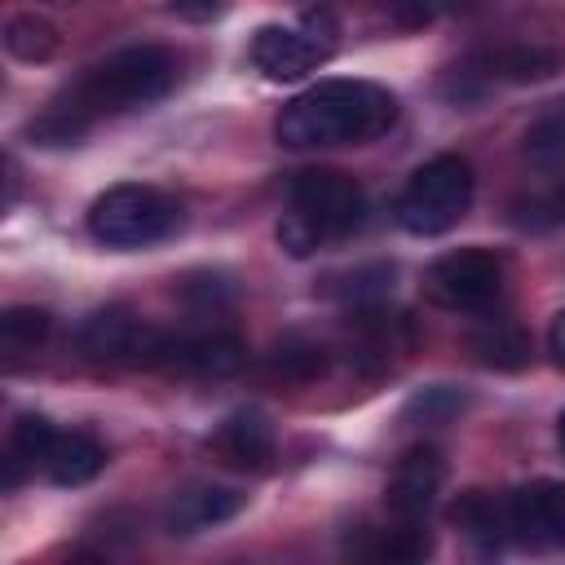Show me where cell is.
I'll return each instance as SVG.
<instances>
[{
	"instance_id": "4fadbf2b",
	"label": "cell",
	"mask_w": 565,
	"mask_h": 565,
	"mask_svg": "<svg viewBox=\"0 0 565 565\" xmlns=\"http://www.w3.org/2000/svg\"><path fill=\"white\" fill-rule=\"evenodd\" d=\"M238 508H243V494L230 490V486H194V490H181L172 499V508H168V534L212 530V525L230 521Z\"/></svg>"
},
{
	"instance_id": "f546056e",
	"label": "cell",
	"mask_w": 565,
	"mask_h": 565,
	"mask_svg": "<svg viewBox=\"0 0 565 565\" xmlns=\"http://www.w3.org/2000/svg\"><path fill=\"white\" fill-rule=\"evenodd\" d=\"M556 441H561V450H565V411H561V419H556Z\"/></svg>"
},
{
	"instance_id": "ac0fdd59",
	"label": "cell",
	"mask_w": 565,
	"mask_h": 565,
	"mask_svg": "<svg viewBox=\"0 0 565 565\" xmlns=\"http://www.w3.org/2000/svg\"><path fill=\"white\" fill-rule=\"evenodd\" d=\"M49 327H53L49 309H35V305H13V309H4V318H0V349H4L9 358L35 353V349L44 344Z\"/></svg>"
},
{
	"instance_id": "3957f363",
	"label": "cell",
	"mask_w": 565,
	"mask_h": 565,
	"mask_svg": "<svg viewBox=\"0 0 565 565\" xmlns=\"http://www.w3.org/2000/svg\"><path fill=\"white\" fill-rule=\"evenodd\" d=\"M366 221V194L335 168H309L291 181V212L278 221L287 256H309L335 238H349Z\"/></svg>"
},
{
	"instance_id": "d6986e66",
	"label": "cell",
	"mask_w": 565,
	"mask_h": 565,
	"mask_svg": "<svg viewBox=\"0 0 565 565\" xmlns=\"http://www.w3.org/2000/svg\"><path fill=\"white\" fill-rule=\"evenodd\" d=\"M490 71L512 79V84H530V79H547L561 71V53L556 49H539V44H521V49H503L499 57H490Z\"/></svg>"
},
{
	"instance_id": "7c38bea8",
	"label": "cell",
	"mask_w": 565,
	"mask_h": 565,
	"mask_svg": "<svg viewBox=\"0 0 565 565\" xmlns=\"http://www.w3.org/2000/svg\"><path fill=\"white\" fill-rule=\"evenodd\" d=\"M212 446L234 468H269V459H274V428H269V419L256 406H243V411L221 419Z\"/></svg>"
},
{
	"instance_id": "52a82bcc",
	"label": "cell",
	"mask_w": 565,
	"mask_h": 565,
	"mask_svg": "<svg viewBox=\"0 0 565 565\" xmlns=\"http://www.w3.org/2000/svg\"><path fill=\"white\" fill-rule=\"evenodd\" d=\"M503 291V265L481 247L446 252L424 274V296L450 313H481Z\"/></svg>"
},
{
	"instance_id": "44dd1931",
	"label": "cell",
	"mask_w": 565,
	"mask_h": 565,
	"mask_svg": "<svg viewBox=\"0 0 565 565\" xmlns=\"http://www.w3.org/2000/svg\"><path fill=\"white\" fill-rule=\"evenodd\" d=\"M274 371H278L282 380H313V375L327 371V353H322V344H313V340L287 335V340L274 349Z\"/></svg>"
},
{
	"instance_id": "5b68a950",
	"label": "cell",
	"mask_w": 565,
	"mask_h": 565,
	"mask_svg": "<svg viewBox=\"0 0 565 565\" xmlns=\"http://www.w3.org/2000/svg\"><path fill=\"white\" fill-rule=\"evenodd\" d=\"M181 230V207L154 185H110L88 207V234L115 252L150 247Z\"/></svg>"
},
{
	"instance_id": "6da1fadb",
	"label": "cell",
	"mask_w": 565,
	"mask_h": 565,
	"mask_svg": "<svg viewBox=\"0 0 565 565\" xmlns=\"http://www.w3.org/2000/svg\"><path fill=\"white\" fill-rule=\"evenodd\" d=\"M397 124V97L371 79H322L305 93H296L278 119L274 132L291 150L313 146H362L384 137Z\"/></svg>"
},
{
	"instance_id": "277c9868",
	"label": "cell",
	"mask_w": 565,
	"mask_h": 565,
	"mask_svg": "<svg viewBox=\"0 0 565 565\" xmlns=\"http://www.w3.org/2000/svg\"><path fill=\"white\" fill-rule=\"evenodd\" d=\"M472 163L463 154H437L428 163H419L411 172V181L397 194V225L415 238H433L446 234L450 225L463 221L468 203H472Z\"/></svg>"
},
{
	"instance_id": "5bb4252c",
	"label": "cell",
	"mask_w": 565,
	"mask_h": 565,
	"mask_svg": "<svg viewBox=\"0 0 565 565\" xmlns=\"http://www.w3.org/2000/svg\"><path fill=\"white\" fill-rule=\"evenodd\" d=\"M40 468L53 486H84L106 468V446L88 433H57Z\"/></svg>"
},
{
	"instance_id": "e0dca14e",
	"label": "cell",
	"mask_w": 565,
	"mask_h": 565,
	"mask_svg": "<svg viewBox=\"0 0 565 565\" xmlns=\"http://www.w3.org/2000/svg\"><path fill=\"white\" fill-rule=\"evenodd\" d=\"M4 49L18 62H49L57 53V26L40 13H18L4 26Z\"/></svg>"
},
{
	"instance_id": "f1b7e54d",
	"label": "cell",
	"mask_w": 565,
	"mask_h": 565,
	"mask_svg": "<svg viewBox=\"0 0 565 565\" xmlns=\"http://www.w3.org/2000/svg\"><path fill=\"white\" fill-rule=\"evenodd\" d=\"M437 9L441 13H463V9H472V0H437Z\"/></svg>"
},
{
	"instance_id": "83f0119b",
	"label": "cell",
	"mask_w": 565,
	"mask_h": 565,
	"mask_svg": "<svg viewBox=\"0 0 565 565\" xmlns=\"http://www.w3.org/2000/svg\"><path fill=\"white\" fill-rule=\"evenodd\" d=\"M547 344H552L556 362L565 366V313H556V322H552V335H547Z\"/></svg>"
},
{
	"instance_id": "cb8c5ba5",
	"label": "cell",
	"mask_w": 565,
	"mask_h": 565,
	"mask_svg": "<svg viewBox=\"0 0 565 565\" xmlns=\"http://www.w3.org/2000/svg\"><path fill=\"white\" fill-rule=\"evenodd\" d=\"M380 9H384V18H388L393 26H402V31H419V26H428V22L441 18L437 0H384Z\"/></svg>"
},
{
	"instance_id": "484cf974",
	"label": "cell",
	"mask_w": 565,
	"mask_h": 565,
	"mask_svg": "<svg viewBox=\"0 0 565 565\" xmlns=\"http://www.w3.org/2000/svg\"><path fill=\"white\" fill-rule=\"evenodd\" d=\"M172 4V13H181L185 22H207V18H216L221 9H225V0H168Z\"/></svg>"
},
{
	"instance_id": "4316f807",
	"label": "cell",
	"mask_w": 565,
	"mask_h": 565,
	"mask_svg": "<svg viewBox=\"0 0 565 565\" xmlns=\"http://www.w3.org/2000/svg\"><path fill=\"white\" fill-rule=\"evenodd\" d=\"M459 406H463V397H455V393H446V388H428L424 397H415L411 411H424V419H428L433 411H459Z\"/></svg>"
},
{
	"instance_id": "8fae6325",
	"label": "cell",
	"mask_w": 565,
	"mask_h": 565,
	"mask_svg": "<svg viewBox=\"0 0 565 565\" xmlns=\"http://www.w3.org/2000/svg\"><path fill=\"white\" fill-rule=\"evenodd\" d=\"M441 481H446V459H441V450H437V446H411V450L397 459V468H393V477H388V486H384V508H388L397 521H424V512L433 508Z\"/></svg>"
},
{
	"instance_id": "30bf717a",
	"label": "cell",
	"mask_w": 565,
	"mask_h": 565,
	"mask_svg": "<svg viewBox=\"0 0 565 565\" xmlns=\"http://www.w3.org/2000/svg\"><path fill=\"white\" fill-rule=\"evenodd\" d=\"M508 534L525 547H565V481H530L503 494Z\"/></svg>"
},
{
	"instance_id": "7a4b0ae2",
	"label": "cell",
	"mask_w": 565,
	"mask_h": 565,
	"mask_svg": "<svg viewBox=\"0 0 565 565\" xmlns=\"http://www.w3.org/2000/svg\"><path fill=\"white\" fill-rule=\"evenodd\" d=\"M172 79H177V57L163 44H128L106 62L88 66L62 106H71L93 124L97 115H124L159 102L172 88Z\"/></svg>"
},
{
	"instance_id": "9a60e30c",
	"label": "cell",
	"mask_w": 565,
	"mask_h": 565,
	"mask_svg": "<svg viewBox=\"0 0 565 565\" xmlns=\"http://www.w3.org/2000/svg\"><path fill=\"white\" fill-rule=\"evenodd\" d=\"M450 521L481 547V552H499L512 534H508V503L503 494H486V490H468L455 499Z\"/></svg>"
},
{
	"instance_id": "ba28073f",
	"label": "cell",
	"mask_w": 565,
	"mask_h": 565,
	"mask_svg": "<svg viewBox=\"0 0 565 565\" xmlns=\"http://www.w3.org/2000/svg\"><path fill=\"white\" fill-rule=\"evenodd\" d=\"M163 344V327L141 322L128 309H97L79 327V349L93 362H115V366H154Z\"/></svg>"
},
{
	"instance_id": "9c48e42d",
	"label": "cell",
	"mask_w": 565,
	"mask_h": 565,
	"mask_svg": "<svg viewBox=\"0 0 565 565\" xmlns=\"http://www.w3.org/2000/svg\"><path fill=\"white\" fill-rule=\"evenodd\" d=\"M243 358H247V349L234 331H163L154 371L221 380V375H234L243 366Z\"/></svg>"
},
{
	"instance_id": "603a6c76",
	"label": "cell",
	"mask_w": 565,
	"mask_h": 565,
	"mask_svg": "<svg viewBox=\"0 0 565 565\" xmlns=\"http://www.w3.org/2000/svg\"><path fill=\"white\" fill-rule=\"evenodd\" d=\"M561 221H565V185L552 194H534V199L516 203V225L543 230V225H561Z\"/></svg>"
},
{
	"instance_id": "8992f818",
	"label": "cell",
	"mask_w": 565,
	"mask_h": 565,
	"mask_svg": "<svg viewBox=\"0 0 565 565\" xmlns=\"http://www.w3.org/2000/svg\"><path fill=\"white\" fill-rule=\"evenodd\" d=\"M247 53L265 79H300L335 53V18L327 9H309L300 26H260Z\"/></svg>"
},
{
	"instance_id": "7402d4cb",
	"label": "cell",
	"mask_w": 565,
	"mask_h": 565,
	"mask_svg": "<svg viewBox=\"0 0 565 565\" xmlns=\"http://www.w3.org/2000/svg\"><path fill=\"white\" fill-rule=\"evenodd\" d=\"M53 437H57V428L44 415H18V424L9 433V455H18L22 463L40 468L44 455H49V446H53Z\"/></svg>"
},
{
	"instance_id": "ffe728a7",
	"label": "cell",
	"mask_w": 565,
	"mask_h": 565,
	"mask_svg": "<svg viewBox=\"0 0 565 565\" xmlns=\"http://www.w3.org/2000/svg\"><path fill=\"white\" fill-rule=\"evenodd\" d=\"M521 154L539 168H556L565 163V106L547 110L539 124H530L525 141H521Z\"/></svg>"
},
{
	"instance_id": "d4e9b609",
	"label": "cell",
	"mask_w": 565,
	"mask_h": 565,
	"mask_svg": "<svg viewBox=\"0 0 565 565\" xmlns=\"http://www.w3.org/2000/svg\"><path fill=\"white\" fill-rule=\"evenodd\" d=\"M185 296H190L194 305H203V309H207V305L216 309V305H230L234 291L225 287V278H190V282H185Z\"/></svg>"
},
{
	"instance_id": "2e32d148",
	"label": "cell",
	"mask_w": 565,
	"mask_h": 565,
	"mask_svg": "<svg viewBox=\"0 0 565 565\" xmlns=\"http://www.w3.org/2000/svg\"><path fill=\"white\" fill-rule=\"evenodd\" d=\"M468 349H472V358L481 366H494V371H521L530 362V335L516 322H508V318L477 327Z\"/></svg>"
}]
</instances>
